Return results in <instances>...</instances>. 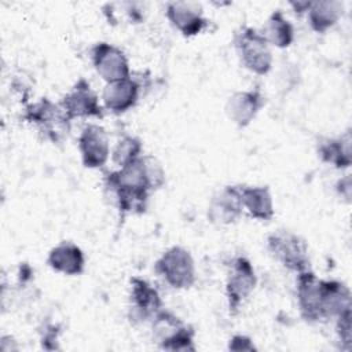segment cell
Listing matches in <instances>:
<instances>
[{"mask_svg": "<svg viewBox=\"0 0 352 352\" xmlns=\"http://www.w3.org/2000/svg\"><path fill=\"white\" fill-rule=\"evenodd\" d=\"M297 305L304 320L316 323L351 309L349 287L336 279H320L311 270L297 274Z\"/></svg>", "mask_w": 352, "mask_h": 352, "instance_id": "1", "label": "cell"}, {"mask_svg": "<svg viewBox=\"0 0 352 352\" xmlns=\"http://www.w3.org/2000/svg\"><path fill=\"white\" fill-rule=\"evenodd\" d=\"M23 118L36 125L52 143H62L72 128V120L63 107L48 98H41L38 102L26 106Z\"/></svg>", "mask_w": 352, "mask_h": 352, "instance_id": "2", "label": "cell"}, {"mask_svg": "<svg viewBox=\"0 0 352 352\" xmlns=\"http://www.w3.org/2000/svg\"><path fill=\"white\" fill-rule=\"evenodd\" d=\"M234 47L245 69L264 76L272 67V52L261 33L250 26H241L234 34Z\"/></svg>", "mask_w": 352, "mask_h": 352, "instance_id": "3", "label": "cell"}, {"mask_svg": "<svg viewBox=\"0 0 352 352\" xmlns=\"http://www.w3.org/2000/svg\"><path fill=\"white\" fill-rule=\"evenodd\" d=\"M151 330L153 338L161 349L173 352L195 351L194 329L166 309H161L151 319Z\"/></svg>", "mask_w": 352, "mask_h": 352, "instance_id": "4", "label": "cell"}, {"mask_svg": "<svg viewBox=\"0 0 352 352\" xmlns=\"http://www.w3.org/2000/svg\"><path fill=\"white\" fill-rule=\"evenodd\" d=\"M267 248L285 268L300 274L311 270L307 242L289 230H276L267 236Z\"/></svg>", "mask_w": 352, "mask_h": 352, "instance_id": "5", "label": "cell"}, {"mask_svg": "<svg viewBox=\"0 0 352 352\" xmlns=\"http://www.w3.org/2000/svg\"><path fill=\"white\" fill-rule=\"evenodd\" d=\"M155 272L173 289H190L197 279L191 253L182 246L166 249L154 264Z\"/></svg>", "mask_w": 352, "mask_h": 352, "instance_id": "6", "label": "cell"}, {"mask_svg": "<svg viewBox=\"0 0 352 352\" xmlns=\"http://www.w3.org/2000/svg\"><path fill=\"white\" fill-rule=\"evenodd\" d=\"M257 285L256 271L245 256H235L228 264L226 279V296L228 309L236 314L243 301L253 293Z\"/></svg>", "mask_w": 352, "mask_h": 352, "instance_id": "7", "label": "cell"}, {"mask_svg": "<svg viewBox=\"0 0 352 352\" xmlns=\"http://www.w3.org/2000/svg\"><path fill=\"white\" fill-rule=\"evenodd\" d=\"M59 104L63 107L70 120L102 118L104 111L98 95L91 88L89 81L85 78H78L60 99Z\"/></svg>", "mask_w": 352, "mask_h": 352, "instance_id": "8", "label": "cell"}, {"mask_svg": "<svg viewBox=\"0 0 352 352\" xmlns=\"http://www.w3.org/2000/svg\"><path fill=\"white\" fill-rule=\"evenodd\" d=\"M161 309H164V304L158 290L143 278H131L128 305L129 319L140 323L147 322L151 320Z\"/></svg>", "mask_w": 352, "mask_h": 352, "instance_id": "9", "label": "cell"}, {"mask_svg": "<svg viewBox=\"0 0 352 352\" xmlns=\"http://www.w3.org/2000/svg\"><path fill=\"white\" fill-rule=\"evenodd\" d=\"M91 59L95 72L106 84L131 77L128 58L117 45L106 41L96 43L91 50Z\"/></svg>", "mask_w": 352, "mask_h": 352, "instance_id": "10", "label": "cell"}, {"mask_svg": "<svg viewBox=\"0 0 352 352\" xmlns=\"http://www.w3.org/2000/svg\"><path fill=\"white\" fill-rule=\"evenodd\" d=\"M78 150L85 168H102L110 157V143L106 129L98 124L85 125L78 136Z\"/></svg>", "mask_w": 352, "mask_h": 352, "instance_id": "11", "label": "cell"}, {"mask_svg": "<svg viewBox=\"0 0 352 352\" xmlns=\"http://www.w3.org/2000/svg\"><path fill=\"white\" fill-rule=\"evenodd\" d=\"M104 190L111 198L113 205L122 216L140 214L147 209L150 191L146 188L120 183L110 175V172L104 177Z\"/></svg>", "mask_w": 352, "mask_h": 352, "instance_id": "12", "label": "cell"}, {"mask_svg": "<svg viewBox=\"0 0 352 352\" xmlns=\"http://www.w3.org/2000/svg\"><path fill=\"white\" fill-rule=\"evenodd\" d=\"M243 213L241 186H224L208 205V219L214 226H230L239 220Z\"/></svg>", "mask_w": 352, "mask_h": 352, "instance_id": "13", "label": "cell"}, {"mask_svg": "<svg viewBox=\"0 0 352 352\" xmlns=\"http://www.w3.org/2000/svg\"><path fill=\"white\" fill-rule=\"evenodd\" d=\"M166 18L175 29L184 37L199 34L206 26L208 19L202 14V8L191 1H170L166 4Z\"/></svg>", "mask_w": 352, "mask_h": 352, "instance_id": "14", "label": "cell"}, {"mask_svg": "<svg viewBox=\"0 0 352 352\" xmlns=\"http://www.w3.org/2000/svg\"><path fill=\"white\" fill-rule=\"evenodd\" d=\"M140 96V82L132 77L107 82L102 92L103 107L113 114H122L132 109Z\"/></svg>", "mask_w": 352, "mask_h": 352, "instance_id": "15", "label": "cell"}, {"mask_svg": "<svg viewBox=\"0 0 352 352\" xmlns=\"http://www.w3.org/2000/svg\"><path fill=\"white\" fill-rule=\"evenodd\" d=\"M265 100L258 89L234 92L226 103L227 117L238 126H248L258 114Z\"/></svg>", "mask_w": 352, "mask_h": 352, "instance_id": "16", "label": "cell"}, {"mask_svg": "<svg viewBox=\"0 0 352 352\" xmlns=\"http://www.w3.org/2000/svg\"><path fill=\"white\" fill-rule=\"evenodd\" d=\"M47 264L55 272L74 276L84 272L85 257L80 246L70 241H63L54 246L47 257Z\"/></svg>", "mask_w": 352, "mask_h": 352, "instance_id": "17", "label": "cell"}, {"mask_svg": "<svg viewBox=\"0 0 352 352\" xmlns=\"http://www.w3.org/2000/svg\"><path fill=\"white\" fill-rule=\"evenodd\" d=\"M351 131L337 138H320L316 144L319 158L336 169H346L352 164Z\"/></svg>", "mask_w": 352, "mask_h": 352, "instance_id": "18", "label": "cell"}, {"mask_svg": "<svg viewBox=\"0 0 352 352\" xmlns=\"http://www.w3.org/2000/svg\"><path fill=\"white\" fill-rule=\"evenodd\" d=\"M241 198L243 210L250 217L260 221H268L274 217V199L267 186H241Z\"/></svg>", "mask_w": 352, "mask_h": 352, "instance_id": "19", "label": "cell"}, {"mask_svg": "<svg viewBox=\"0 0 352 352\" xmlns=\"http://www.w3.org/2000/svg\"><path fill=\"white\" fill-rule=\"evenodd\" d=\"M344 14V3L338 0L311 1L307 18L311 29L316 33H324L331 29Z\"/></svg>", "mask_w": 352, "mask_h": 352, "instance_id": "20", "label": "cell"}, {"mask_svg": "<svg viewBox=\"0 0 352 352\" xmlns=\"http://www.w3.org/2000/svg\"><path fill=\"white\" fill-rule=\"evenodd\" d=\"M260 33L270 45L276 48H287L294 40V28L279 10L267 18Z\"/></svg>", "mask_w": 352, "mask_h": 352, "instance_id": "21", "label": "cell"}, {"mask_svg": "<svg viewBox=\"0 0 352 352\" xmlns=\"http://www.w3.org/2000/svg\"><path fill=\"white\" fill-rule=\"evenodd\" d=\"M142 140L132 135H125L116 143L111 151V160L120 168L136 161L143 154Z\"/></svg>", "mask_w": 352, "mask_h": 352, "instance_id": "22", "label": "cell"}, {"mask_svg": "<svg viewBox=\"0 0 352 352\" xmlns=\"http://www.w3.org/2000/svg\"><path fill=\"white\" fill-rule=\"evenodd\" d=\"M336 331L341 348L349 351L352 346V333H351V309L340 314L336 318Z\"/></svg>", "mask_w": 352, "mask_h": 352, "instance_id": "23", "label": "cell"}, {"mask_svg": "<svg viewBox=\"0 0 352 352\" xmlns=\"http://www.w3.org/2000/svg\"><path fill=\"white\" fill-rule=\"evenodd\" d=\"M228 349L230 351H256V345L253 342V340L245 334H235L230 338L228 341Z\"/></svg>", "mask_w": 352, "mask_h": 352, "instance_id": "24", "label": "cell"}, {"mask_svg": "<svg viewBox=\"0 0 352 352\" xmlns=\"http://www.w3.org/2000/svg\"><path fill=\"white\" fill-rule=\"evenodd\" d=\"M338 194L346 199V202L351 201V175H345L341 180H338L336 186Z\"/></svg>", "mask_w": 352, "mask_h": 352, "instance_id": "25", "label": "cell"}, {"mask_svg": "<svg viewBox=\"0 0 352 352\" xmlns=\"http://www.w3.org/2000/svg\"><path fill=\"white\" fill-rule=\"evenodd\" d=\"M290 6L293 7L294 12L300 15V14L308 11V8L311 6V1H294V3H290Z\"/></svg>", "mask_w": 352, "mask_h": 352, "instance_id": "26", "label": "cell"}]
</instances>
